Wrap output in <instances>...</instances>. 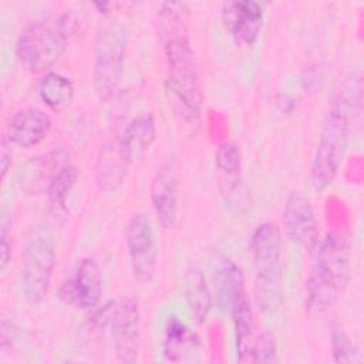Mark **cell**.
Returning a JSON list of instances; mask_svg holds the SVG:
<instances>
[{
    "mask_svg": "<svg viewBox=\"0 0 364 364\" xmlns=\"http://www.w3.org/2000/svg\"><path fill=\"white\" fill-rule=\"evenodd\" d=\"M218 303L222 310L230 311L233 303L246 293L245 276L242 269L230 259L218 262L215 272Z\"/></svg>",
    "mask_w": 364,
    "mask_h": 364,
    "instance_id": "19",
    "label": "cell"
},
{
    "mask_svg": "<svg viewBox=\"0 0 364 364\" xmlns=\"http://www.w3.org/2000/svg\"><path fill=\"white\" fill-rule=\"evenodd\" d=\"M38 95L48 109L61 112L68 108L74 100V84L68 77L48 71L43 74L38 82Z\"/></svg>",
    "mask_w": 364,
    "mask_h": 364,
    "instance_id": "21",
    "label": "cell"
},
{
    "mask_svg": "<svg viewBox=\"0 0 364 364\" xmlns=\"http://www.w3.org/2000/svg\"><path fill=\"white\" fill-rule=\"evenodd\" d=\"M183 3H162L158 13L159 38L166 60V91L176 112L193 132L202 118V85L198 61L188 37Z\"/></svg>",
    "mask_w": 364,
    "mask_h": 364,
    "instance_id": "1",
    "label": "cell"
},
{
    "mask_svg": "<svg viewBox=\"0 0 364 364\" xmlns=\"http://www.w3.org/2000/svg\"><path fill=\"white\" fill-rule=\"evenodd\" d=\"M200 347L198 334L176 316H169L164 328L162 350L166 360L179 363L188 354L196 353Z\"/></svg>",
    "mask_w": 364,
    "mask_h": 364,
    "instance_id": "17",
    "label": "cell"
},
{
    "mask_svg": "<svg viewBox=\"0 0 364 364\" xmlns=\"http://www.w3.org/2000/svg\"><path fill=\"white\" fill-rule=\"evenodd\" d=\"M55 267V240L44 226H36L26 237L21 255V293L30 304H41L48 294Z\"/></svg>",
    "mask_w": 364,
    "mask_h": 364,
    "instance_id": "5",
    "label": "cell"
},
{
    "mask_svg": "<svg viewBox=\"0 0 364 364\" xmlns=\"http://www.w3.org/2000/svg\"><path fill=\"white\" fill-rule=\"evenodd\" d=\"M222 23L230 37L240 46L250 47L259 38L264 21V10L255 0L225 1L220 10Z\"/></svg>",
    "mask_w": 364,
    "mask_h": 364,
    "instance_id": "12",
    "label": "cell"
},
{
    "mask_svg": "<svg viewBox=\"0 0 364 364\" xmlns=\"http://www.w3.org/2000/svg\"><path fill=\"white\" fill-rule=\"evenodd\" d=\"M250 361L253 363H264V364H273L277 363V343L276 337L270 331L262 333L257 338L253 341Z\"/></svg>",
    "mask_w": 364,
    "mask_h": 364,
    "instance_id": "25",
    "label": "cell"
},
{
    "mask_svg": "<svg viewBox=\"0 0 364 364\" xmlns=\"http://www.w3.org/2000/svg\"><path fill=\"white\" fill-rule=\"evenodd\" d=\"M282 219L284 232L291 242L307 250H316L320 242L318 220L310 199L303 192H290L283 206Z\"/></svg>",
    "mask_w": 364,
    "mask_h": 364,
    "instance_id": "11",
    "label": "cell"
},
{
    "mask_svg": "<svg viewBox=\"0 0 364 364\" xmlns=\"http://www.w3.org/2000/svg\"><path fill=\"white\" fill-rule=\"evenodd\" d=\"M77 181H78V169L75 165L70 162L61 166L48 181L46 186V193H47L50 210L55 216L67 210V202Z\"/></svg>",
    "mask_w": 364,
    "mask_h": 364,
    "instance_id": "23",
    "label": "cell"
},
{
    "mask_svg": "<svg viewBox=\"0 0 364 364\" xmlns=\"http://www.w3.org/2000/svg\"><path fill=\"white\" fill-rule=\"evenodd\" d=\"M351 112L353 108L331 98L310 169V182L317 192L326 191L340 171L351 134Z\"/></svg>",
    "mask_w": 364,
    "mask_h": 364,
    "instance_id": "3",
    "label": "cell"
},
{
    "mask_svg": "<svg viewBox=\"0 0 364 364\" xmlns=\"http://www.w3.org/2000/svg\"><path fill=\"white\" fill-rule=\"evenodd\" d=\"M101 296L102 273L98 263L91 257L82 259L57 290V297L75 310H92L98 306Z\"/></svg>",
    "mask_w": 364,
    "mask_h": 364,
    "instance_id": "9",
    "label": "cell"
},
{
    "mask_svg": "<svg viewBox=\"0 0 364 364\" xmlns=\"http://www.w3.org/2000/svg\"><path fill=\"white\" fill-rule=\"evenodd\" d=\"M185 297L193 320L203 324L212 310V294L206 277L196 266L188 269L185 276Z\"/></svg>",
    "mask_w": 364,
    "mask_h": 364,
    "instance_id": "20",
    "label": "cell"
},
{
    "mask_svg": "<svg viewBox=\"0 0 364 364\" xmlns=\"http://www.w3.org/2000/svg\"><path fill=\"white\" fill-rule=\"evenodd\" d=\"M156 138V125L152 114L144 112L132 118L124 128L118 148L124 159L134 165L145 156Z\"/></svg>",
    "mask_w": 364,
    "mask_h": 364,
    "instance_id": "15",
    "label": "cell"
},
{
    "mask_svg": "<svg viewBox=\"0 0 364 364\" xmlns=\"http://www.w3.org/2000/svg\"><path fill=\"white\" fill-rule=\"evenodd\" d=\"M0 237H1V262H0V270L1 273L6 270L10 259H11V233L9 230V226L6 225V222L3 220L1 223V233H0Z\"/></svg>",
    "mask_w": 364,
    "mask_h": 364,
    "instance_id": "26",
    "label": "cell"
},
{
    "mask_svg": "<svg viewBox=\"0 0 364 364\" xmlns=\"http://www.w3.org/2000/svg\"><path fill=\"white\" fill-rule=\"evenodd\" d=\"M235 328V344L239 361H249L255 341V317L247 293L240 296L230 311Z\"/></svg>",
    "mask_w": 364,
    "mask_h": 364,
    "instance_id": "18",
    "label": "cell"
},
{
    "mask_svg": "<svg viewBox=\"0 0 364 364\" xmlns=\"http://www.w3.org/2000/svg\"><path fill=\"white\" fill-rule=\"evenodd\" d=\"M149 198L159 223L165 229H172L176 225L179 208V176L172 161L162 164L155 172L149 186Z\"/></svg>",
    "mask_w": 364,
    "mask_h": 364,
    "instance_id": "13",
    "label": "cell"
},
{
    "mask_svg": "<svg viewBox=\"0 0 364 364\" xmlns=\"http://www.w3.org/2000/svg\"><path fill=\"white\" fill-rule=\"evenodd\" d=\"M316 264L307 283L318 290L338 297L350 274V242L341 232H328L316 247Z\"/></svg>",
    "mask_w": 364,
    "mask_h": 364,
    "instance_id": "6",
    "label": "cell"
},
{
    "mask_svg": "<svg viewBox=\"0 0 364 364\" xmlns=\"http://www.w3.org/2000/svg\"><path fill=\"white\" fill-rule=\"evenodd\" d=\"M256 280L255 297L260 310H274L280 301L282 232L272 222L260 223L250 239Z\"/></svg>",
    "mask_w": 364,
    "mask_h": 364,
    "instance_id": "4",
    "label": "cell"
},
{
    "mask_svg": "<svg viewBox=\"0 0 364 364\" xmlns=\"http://www.w3.org/2000/svg\"><path fill=\"white\" fill-rule=\"evenodd\" d=\"M215 166L219 175L222 195H230L240 183L242 154L236 144L223 142L215 152Z\"/></svg>",
    "mask_w": 364,
    "mask_h": 364,
    "instance_id": "22",
    "label": "cell"
},
{
    "mask_svg": "<svg viewBox=\"0 0 364 364\" xmlns=\"http://www.w3.org/2000/svg\"><path fill=\"white\" fill-rule=\"evenodd\" d=\"M125 63V40L121 31L105 24L97 37L92 60L94 87L101 100H109L115 94Z\"/></svg>",
    "mask_w": 364,
    "mask_h": 364,
    "instance_id": "7",
    "label": "cell"
},
{
    "mask_svg": "<svg viewBox=\"0 0 364 364\" xmlns=\"http://www.w3.org/2000/svg\"><path fill=\"white\" fill-rule=\"evenodd\" d=\"M127 249L132 276L139 283H149L158 267V250L151 219L142 213H134L127 223Z\"/></svg>",
    "mask_w": 364,
    "mask_h": 364,
    "instance_id": "8",
    "label": "cell"
},
{
    "mask_svg": "<svg viewBox=\"0 0 364 364\" xmlns=\"http://www.w3.org/2000/svg\"><path fill=\"white\" fill-rule=\"evenodd\" d=\"M111 340L121 363L136 361L141 336L139 304L132 296H124L115 303L111 316Z\"/></svg>",
    "mask_w": 364,
    "mask_h": 364,
    "instance_id": "10",
    "label": "cell"
},
{
    "mask_svg": "<svg viewBox=\"0 0 364 364\" xmlns=\"http://www.w3.org/2000/svg\"><path fill=\"white\" fill-rule=\"evenodd\" d=\"M128 166L129 164L121 155L118 142L104 144L98 151L94 166V179L97 188L104 192L115 191L125 181Z\"/></svg>",
    "mask_w": 364,
    "mask_h": 364,
    "instance_id": "16",
    "label": "cell"
},
{
    "mask_svg": "<svg viewBox=\"0 0 364 364\" xmlns=\"http://www.w3.org/2000/svg\"><path fill=\"white\" fill-rule=\"evenodd\" d=\"M51 117L38 107H23L10 118L6 138L11 145L31 148L41 144L51 131Z\"/></svg>",
    "mask_w": 364,
    "mask_h": 364,
    "instance_id": "14",
    "label": "cell"
},
{
    "mask_svg": "<svg viewBox=\"0 0 364 364\" xmlns=\"http://www.w3.org/2000/svg\"><path fill=\"white\" fill-rule=\"evenodd\" d=\"M331 353L336 363L347 364V363L360 361L358 347L351 341L347 333L340 327H334L331 331Z\"/></svg>",
    "mask_w": 364,
    "mask_h": 364,
    "instance_id": "24",
    "label": "cell"
},
{
    "mask_svg": "<svg viewBox=\"0 0 364 364\" xmlns=\"http://www.w3.org/2000/svg\"><path fill=\"white\" fill-rule=\"evenodd\" d=\"M11 142L3 135L1 142H0V166H1V181L6 179V175L9 173L11 168Z\"/></svg>",
    "mask_w": 364,
    "mask_h": 364,
    "instance_id": "27",
    "label": "cell"
},
{
    "mask_svg": "<svg viewBox=\"0 0 364 364\" xmlns=\"http://www.w3.org/2000/svg\"><path fill=\"white\" fill-rule=\"evenodd\" d=\"M78 27L80 20L71 11L28 23L16 41L18 64L30 74L48 73L64 54Z\"/></svg>",
    "mask_w": 364,
    "mask_h": 364,
    "instance_id": "2",
    "label": "cell"
}]
</instances>
